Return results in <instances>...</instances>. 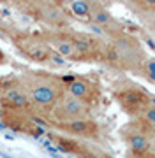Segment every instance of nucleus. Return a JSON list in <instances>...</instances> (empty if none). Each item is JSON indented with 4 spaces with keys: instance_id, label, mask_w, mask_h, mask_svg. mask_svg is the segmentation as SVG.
I'll use <instances>...</instances> for the list:
<instances>
[{
    "instance_id": "20e7f679",
    "label": "nucleus",
    "mask_w": 155,
    "mask_h": 158,
    "mask_svg": "<svg viewBox=\"0 0 155 158\" xmlns=\"http://www.w3.org/2000/svg\"><path fill=\"white\" fill-rule=\"evenodd\" d=\"M14 11L42 25L46 30H69L72 27V14L63 2L51 0H14L9 2Z\"/></svg>"
},
{
    "instance_id": "f03ea898",
    "label": "nucleus",
    "mask_w": 155,
    "mask_h": 158,
    "mask_svg": "<svg viewBox=\"0 0 155 158\" xmlns=\"http://www.w3.org/2000/svg\"><path fill=\"white\" fill-rule=\"evenodd\" d=\"M0 32L11 40L16 51L28 62L44 67H63L67 63L51 49V46L48 44L41 32H27L7 23H0Z\"/></svg>"
},
{
    "instance_id": "39448f33",
    "label": "nucleus",
    "mask_w": 155,
    "mask_h": 158,
    "mask_svg": "<svg viewBox=\"0 0 155 158\" xmlns=\"http://www.w3.org/2000/svg\"><path fill=\"white\" fill-rule=\"evenodd\" d=\"M111 95L129 119H139L155 104L153 95L127 76H120L111 83Z\"/></svg>"
},
{
    "instance_id": "7ed1b4c3",
    "label": "nucleus",
    "mask_w": 155,
    "mask_h": 158,
    "mask_svg": "<svg viewBox=\"0 0 155 158\" xmlns=\"http://www.w3.org/2000/svg\"><path fill=\"white\" fill-rule=\"evenodd\" d=\"M146 58H148V53L144 49L143 42L134 34L125 32L115 39L108 40V53H106L104 65H108L116 72L139 76Z\"/></svg>"
},
{
    "instance_id": "9d476101",
    "label": "nucleus",
    "mask_w": 155,
    "mask_h": 158,
    "mask_svg": "<svg viewBox=\"0 0 155 158\" xmlns=\"http://www.w3.org/2000/svg\"><path fill=\"white\" fill-rule=\"evenodd\" d=\"M0 111H28L32 106L18 76L0 77Z\"/></svg>"
},
{
    "instance_id": "f257e3e1",
    "label": "nucleus",
    "mask_w": 155,
    "mask_h": 158,
    "mask_svg": "<svg viewBox=\"0 0 155 158\" xmlns=\"http://www.w3.org/2000/svg\"><path fill=\"white\" fill-rule=\"evenodd\" d=\"M18 79L28 97L32 113L42 121L50 116L53 107L67 95L65 79L60 74L50 70H25L18 76Z\"/></svg>"
},
{
    "instance_id": "423d86ee",
    "label": "nucleus",
    "mask_w": 155,
    "mask_h": 158,
    "mask_svg": "<svg viewBox=\"0 0 155 158\" xmlns=\"http://www.w3.org/2000/svg\"><path fill=\"white\" fill-rule=\"evenodd\" d=\"M118 134L127 148V158H155V141L136 119H129Z\"/></svg>"
},
{
    "instance_id": "f8f14e48",
    "label": "nucleus",
    "mask_w": 155,
    "mask_h": 158,
    "mask_svg": "<svg viewBox=\"0 0 155 158\" xmlns=\"http://www.w3.org/2000/svg\"><path fill=\"white\" fill-rule=\"evenodd\" d=\"M55 132L62 134V135L72 137V139H80V141H88L97 144L102 139V127L95 118H86V119H78V121H71V123H62L51 127Z\"/></svg>"
},
{
    "instance_id": "1a4fd4ad",
    "label": "nucleus",
    "mask_w": 155,
    "mask_h": 158,
    "mask_svg": "<svg viewBox=\"0 0 155 158\" xmlns=\"http://www.w3.org/2000/svg\"><path fill=\"white\" fill-rule=\"evenodd\" d=\"M46 135L60 151L72 155L74 158H113L108 151H104L102 148L99 144H95V142L72 139V137L62 135L58 132H48Z\"/></svg>"
},
{
    "instance_id": "f3484780",
    "label": "nucleus",
    "mask_w": 155,
    "mask_h": 158,
    "mask_svg": "<svg viewBox=\"0 0 155 158\" xmlns=\"http://www.w3.org/2000/svg\"><path fill=\"white\" fill-rule=\"evenodd\" d=\"M152 139H153V141H155V134H153V135H152Z\"/></svg>"
},
{
    "instance_id": "ddd939ff",
    "label": "nucleus",
    "mask_w": 155,
    "mask_h": 158,
    "mask_svg": "<svg viewBox=\"0 0 155 158\" xmlns=\"http://www.w3.org/2000/svg\"><path fill=\"white\" fill-rule=\"evenodd\" d=\"M127 9L144 21L148 27H155V0H134L127 2Z\"/></svg>"
},
{
    "instance_id": "9b49d317",
    "label": "nucleus",
    "mask_w": 155,
    "mask_h": 158,
    "mask_svg": "<svg viewBox=\"0 0 155 158\" xmlns=\"http://www.w3.org/2000/svg\"><path fill=\"white\" fill-rule=\"evenodd\" d=\"M0 119L4 121L6 127H9L14 132L25 134V135H46L48 125L41 118H37L34 113H28V111H0Z\"/></svg>"
},
{
    "instance_id": "4468645a",
    "label": "nucleus",
    "mask_w": 155,
    "mask_h": 158,
    "mask_svg": "<svg viewBox=\"0 0 155 158\" xmlns=\"http://www.w3.org/2000/svg\"><path fill=\"white\" fill-rule=\"evenodd\" d=\"M97 4L99 2H90V0H74V2H69L67 4V9L72 14V18L88 23V19L92 16L93 9L97 7Z\"/></svg>"
},
{
    "instance_id": "2eb2a0df",
    "label": "nucleus",
    "mask_w": 155,
    "mask_h": 158,
    "mask_svg": "<svg viewBox=\"0 0 155 158\" xmlns=\"http://www.w3.org/2000/svg\"><path fill=\"white\" fill-rule=\"evenodd\" d=\"M139 76H141L146 83L155 86V55H148V58H146V62H144Z\"/></svg>"
},
{
    "instance_id": "6e6552de",
    "label": "nucleus",
    "mask_w": 155,
    "mask_h": 158,
    "mask_svg": "<svg viewBox=\"0 0 155 158\" xmlns=\"http://www.w3.org/2000/svg\"><path fill=\"white\" fill-rule=\"evenodd\" d=\"M86 118H93V109L88 107V106L83 104L81 100L74 98V97L65 95L62 100L53 107L50 116L44 119V123L48 125V128H51L55 125L71 123V121L86 119Z\"/></svg>"
},
{
    "instance_id": "0eeeda50",
    "label": "nucleus",
    "mask_w": 155,
    "mask_h": 158,
    "mask_svg": "<svg viewBox=\"0 0 155 158\" xmlns=\"http://www.w3.org/2000/svg\"><path fill=\"white\" fill-rule=\"evenodd\" d=\"M67 95L95 109L102 100V85L95 76H63Z\"/></svg>"
},
{
    "instance_id": "dca6fc26",
    "label": "nucleus",
    "mask_w": 155,
    "mask_h": 158,
    "mask_svg": "<svg viewBox=\"0 0 155 158\" xmlns=\"http://www.w3.org/2000/svg\"><path fill=\"white\" fill-rule=\"evenodd\" d=\"M7 63V56H6V53H4V49L0 48V65H6Z\"/></svg>"
}]
</instances>
